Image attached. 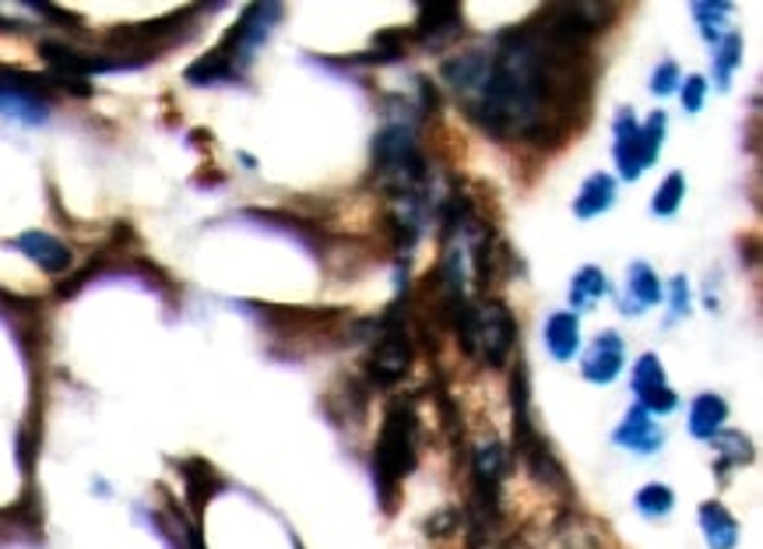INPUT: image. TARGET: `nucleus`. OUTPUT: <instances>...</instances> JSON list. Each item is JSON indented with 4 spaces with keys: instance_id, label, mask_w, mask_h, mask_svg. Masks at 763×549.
Segmentation results:
<instances>
[{
    "instance_id": "5",
    "label": "nucleus",
    "mask_w": 763,
    "mask_h": 549,
    "mask_svg": "<svg viewBox=\"0 0 763 549\" xmlns=\"http://www.w3.org/2000/svg\"><path fill=\"white\" fill-rule=\"evenodd\" d=\"M616 166H620L623 180H637L648 170L641 128L630 120V110H620V120H616Z\"/></svg>"
},
{
    "instance_id": "13",
    "label": "nucleus",
    "mask_w": 763,
    "mask_h": 549,
    "mask_svg": "<svg viewBox=\"0 0 763 549\" xmlns=\"http://www.w3.org/2000/svg\"><path fill=\"white\" fill-rule=\"evenodd\" d=\"M612 201H616V180L606 176V173H594L588 183H584V191L577 194V218H594V215H602L612 209Z\"/></svg>"
},
{
    "instance_id": "12",
    "label": "nucleus",
    "mask_w": 763,
    "mask_h": 549,
    "mask_svg": "<svg viewBox=\"0 0 763 549\" xmlns=\"http://www.w3.org/2000/svg\"><path fill=\"white\" fill-rule=\"evenodd\" d=\"M546 345L556 359H570L581 349V324L573 314H552L546 324Z\"/></svg>"
},
{
    "instance_id": "10",
    "label": "nucleus",
    "mask_w": 763,
    "mask_h": 549,
    "mask_svg": "<svg viewBox=\"0 0 763 549\" xmlns=\"http://www.w3.org/2000/svg\"><path fill=\"white\" fill-rule=\"evenodd\" d=\"M700 528H704L711 549H732L739 542V525L718 500L700 504Z\"/></svg>"
},
{
    "instance_id": "17",
    "label": "nucleus",
    "mask_w": 763,
    "mask_h": 549,
    "mask_svg": "<svg viewBox=\"0 0 763 549\" xmlns=\"http://www.w3.org/2000/svg\"><path fill=\"white\" fill-rule=\"evenodd\" d=\"M606 293H609V278L598 268H581L573 275V289H570L573 307H588V303H594L598 296H606Z\"/></svg>"
},
{
    "instance_id": "16",
    "label": "nucleus",
    "mask_w": 763,
    "mask_h": 549,
    "mask_svg": "<svg viewBox=\"0 0 763 549\" xmlns=\"http://www.w3.org/2000/svg\"><path fill=\"white\" fill-rule=\"evenodd\" d=\"M630 299H637V307H654L662 299V282L654 278L644 261H637L630 268Z\"/></svg>"
},
{
    "instance_id": "21",
    "label": "nucleus",
    "mask_w": 763,
    "mask_h": 549,
    "mask_svg": "<svg viewBox=\"0 0 763 549\" xmlns=\"http://www.w3.org/2000/svg\"><path fill=\"white\" fill-rule=\"evenodd\" d=\"M672 504H675V497H672L669 486H662V482H651V486H644L641 494H637V507H641V511L651 515V518L669 515Z\"/></svg>"
},
{
    "instance_id": "8",
    "label": "nucleus",
    "mask_w": 763,
    "mask_h": 549,
    "mask_svg": "<svg viewBox=\"0 0 763 549\" xmlns=\"http://www.w3.org/2000/svg\"><path fill=\"white\" fill-rule=\"evenodd\" d=\"M419 22L416 32L423 43H447V39H458L461 32V4H419Z\"/></svg>"
},
{
    "instance_id": "1",
    "label": "nucleus",
    "mask_w": 763,
    "mask_h": 549,
    "mask_svg": "<svg viewBox=\"0 0 763 549\" xmlns=\"http://www.w3.org/2000/svg\"><path fill=\"white\" fill-rule=\"evenodd\" d=\"M454 324H458L461 349L468 356L482 359L486 366H503L510 349H513V342H518V321H513L507 303H500V299L468 303Z\"/></svg>"
},
{
    "instance_id": "19",
    "label": "nucleus",
    "mask_w": 763,
    "mask_h": 549,
    "mask_svg": "<svg viewBox=\"0 0 763 549\" xmlns=\"http://www.w3.org/2000/svg\"><path fill=\"white\" fill-rule=\"evenodd\" d=\"M665 388V370L654 356H641L633 366V392L637 398H648L651 392Z\"/></svg>"
},
{
    "instance_id": "6",
    "label": "nucleus",
    "mask_w": 763,
    "mask_h": 549,
    "mask_svg": "<svg viewBox=\"0 0 763 549\" xmlns=\"http://www.w3.org/2000/svg\"><path fill=\"white\" fill-rule=\"evenodd\" d=\"M471 465H476V482H479V494L482 500L497 504V494H500V482L510 469V455L507 447L500 440H486L476 458H471Z\"/></svg>"
},
{
    "instance_id": "9",
    "label": "nucleus",
    "mask_w": 763,
    "mask_h": 549,
    "mask_svg": "<svg viewBox=\"0 0 763 549\" xmlns=\"http://www.w3.org/2000/svg\"><path fill=\"white\" fill-rule=\"evenodd\" d=\"M616 440H620L623 447H630V451H644L651 455L654 447H662L665 444V434L658 430V426L651 423V416L644 409H633L627 416V423L620 426V434H616Z\"/></svg>"
},
{
    "instance_id": "11",
    "label": "nucleus",
    "mask_w": 763,
    "mask_h": 549,
    "mask_svg": "<svg viewBox=\"0 0 763 549\" xmlns=\"http://www.w3.org/2000/svg\"><path fill=\"white\" fill-rule=\"evenodd\" d=\"M729 419V405L725 398H718V395H700L693 401V409H690V434L696 440H711L718 430H721V423Z\"/></svg>"
},
{
    "instance_id": "7",
    "label": "nucleus",
    "mask_w": 763,
    "mask_h": 549,
    "mask_svg": "<svg viewBox=\"0 0 763 549\" xmlns=\"http://www.w3.org/2000/svg\"><path fill=\"white\" fill-rule=\"evenodd\" d=\"M620 370H623V338L616 332L598 335L594 345L588 349V356H584V377L594 384H609V380H616Z\"/></svg>"
},
{
    "instance_id": "25",
    "label": "nucleus",
    "mask_w": 763,
    "mask_h": 549,
    "mask_svg": "<svg viewBox=\"0 0 763 549\" xmlns=\"http://www.w3.org/2000/svg\"><path fill=\"white\" fill-rule=\"evenodd\" d=\"M704 92H708V81L700 74L683 81V106H686V113H700V106H704Z\"/></svg>"
},
{
    "instance_id": "27",
    "label": "nucleus",
    "mask_w": 763,
    "mask_h": 549,
    "mask_svg": "<svg viewBox=\"0 0 763 549\" xmlns=\"http://www.w3.org/2000/svg\"><path fill=\"white\" fill-rule=\"evenodd\" d=\"M644 405H641V409L644 413H672L675 409V392H669V388H658V392H651L648 398H641Z\"/></svg>"
},
{
    "instance_id": "4",
    "label": "nucleus",
    "mask_w": 763,
    "mask_h": 549,
    "mask_svg": "<svg viewBox=\"0 0 763 549\" xmlns=\"http://www.w3.org/2000/svg\"><path fill=\"white\" fill-rule=\"evenodd\" d=\"M8 247H14V251H22L29 261H35L39 268L43 272H50V275H60V272H68L71 268V247L68 243H60L57 236H50V233H39V230H29V233H22V236H14V240H8Z\"/></svg>"
},
{
    "instance_id": "22",
    "label": "nucleus",
    "mask_w": 763,
    "mask_h": 549,
    "mask_svg": "<svg viewBox=\"0 0 763 549\" xmlns=\"http://www.w3.org/2000/svg\"><path fill=\"white\" fill-rule=\"evenodd\" d=\"M683 194H686L683 173H669V180L654 194V215H672L679 209V201H683Z\"/></svg>"
},
{
    "instance_id": "18",
    "label": "nucleus",
    "mask_w": 763,
    "mask_h": 549,
    "mask_svg": "<svg viewBox=\"0 0 763 549\" xmlns=\"http://www.w3.org/2000/svg\"><path fill=\"white\" fill-rule=\"evenodd\" d=\"M739 57H742V39L739 35H721L718 39V53H714V78L721 89H729V81L739 68Z\"/></svg>"
},
{
    "instance_id": "28",
    "label": "nucleus",
    "mask_w": 763,
    "mask_h": 549,
    "mask_svg": "<svg viewBox=\"0 0 763 549\" xmlns=\"http://www.w3.org/2000/svg\"><path fill=\"white\" fill-rule=\"evenodd\" d=\"M672 303H675V314H686V278L683 275L672 278Z\"/></svg>"
},
{
    "instance_id": "26",
    "label": "nucleus",
    "mask_w": 763,
    "mask_h": 549,
    "mask_svg": "<svg viewBox=\"0 0 763 549\" xmlns=\"http://www.w3.org/2000/svg\"><path fill=\"white\" fill-rule=\"evenodd\" d=\"M675 85H679V68L672 64V60H665V64L651 74V92L654 95H669Z\"/></svg>"
},
{
    "instance_id": "2",
    "label": "nucleus",
    "mask_w": 763,
    "mask_h": 549,
    "mask_svg": "<svg viewBox=\"0 0 763 549\" xmlns=\"http://www.w3.org/2000/svg\"><path fill=\"white\" fill-rule=\"evenodd\" d=\"M419 455V423L408 401H398L387 409L384 430L377 440V479L380 490H398V482L416 469Z\"/></svg>"
},
{
    "instance_id": "23",
    "label": "nucleus",
    "mask_w": 763,
    "mask_h": 549,
    "mask_svg": "<svg viewBox=\"0 0 763 549\" xmlns=\"http://www.w3.org/2000/svg\"><path fill=\"white\" fill-rule=\"evenodd\" d=\"M665 113H651L648 128H641V145H644V155H648V166L658 159V149H662V138H665Z\"/></svg>"
},
{
    "instance_id": "3",
    "label": "nucleus",
    "mask_w": 763,
    "mask_h": 549,
    "mask_svg": "<svg viewBox=\"0 0 763 549\" xmlns=\"http://www.w3.org/2000/svg\"><path fill=\"white\" fill-rule=\"evenodd\" d=\"M408 363H411V338L398 324V317H387L384 335L374 345V356H369V377H374V384H380V388H387V384L405 377Z\"/></svg>"
},
{
    "instance_id": "20",
    "label": "nucleus",
    "mask_w": 763,
    "mask_h": 549,
    "mask_svg": "<svg viewBox=\"0 0 763 549\" xmlns=\"http://www.w3.org/2000/svg\"><path fill=\"white\" fill-rule=\"evenodd\" d=\"M711 440H714V447H718V451L725 455L732 465H746V461L753 458V444H750L746 437H742L739 430H718Z\"/></svg>"
},
{
    "instance_id": "29",
    "label": "nucleus",
    "mask_w": 763,
    "mask_h": 549,
    "mask_svg": "<svg viewBox=\"0 0 763 549\" xmlns=\"http://www.w3.org/2000/svg\"><path fill=\"white\" fill-rule=\"evenodd\" d=\"M296 549H303V546H296Z\"/></svg>"
},
{
    "instance_id": "14",
    "label": "nucleus",
    "mask_w": 763,
    "mask_h": 549,
    "mask_svg": "<svg viewBox=\"0 0 763 549\" xmlns=\"http://www.w3.org/2000/svg\"><path fill=\"white\" fill-rule=\"evenodd\" d=\"M180 472H183V479H187V497H191V507H194V511H201V507L208 504V497H212V494H218V476L212 472V465H208V461H201V458L183 461V465H180Z\"/></svg>"
},
{
    "instance_id": "24",
    "label": "nucleus",
    "mask_w": 763,
    "mask_h": 549,
    "mask_svg": "<svg viewBox=\"0 0 763 549\" xmlns=\"http://www.w3.org/2000/svg\"><path fill=\"white\" fill-rule=\"evenodd\" d=\"M729 11H732V4H693V14H696V22L704 26V32H708V39L711 43H718V22L721 18H729Z\"/></svg>"
},
{
    "instance_id": "15",
    "label": "nucleus",
    "mask_w": 763,
    "mask_h": 549,
    "mask_svg": "<svg viewBox=\"0 0 763 549\" xmlns=\"http://www.w3.org/2000/svg\"><path fill=\"white\" fill-rule=\"evenodd\" d=\"M47 113H50V106L43 103V99H32V95H22L8 85H0V116L26 120V124H43Z\"/></svg>"
}]
</instances>
